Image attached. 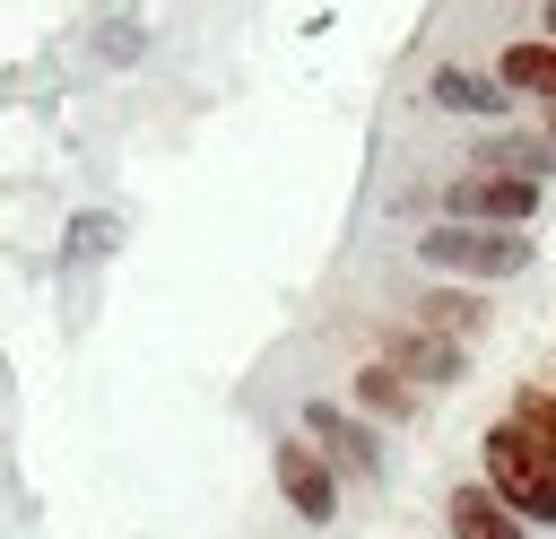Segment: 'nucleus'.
<instances>
[{
  "label": "nucleus",
  "instance_id": "1",
  "mask_svg": "<svg viewBox=\"0 0 556 539\" xmlns=\"http://www.w3.org/2000/svg\"><path fill=\"white\" fill-rule=\"evenodd\" d=\"M417 261H426L434 278H513V270H530V261H539V243H530L521 226L443 217V226H426V235H417Z\"/></svg>",
  "mask_w": 556,
  "mask_h": 539
},
{
  "label": "nucleus",
  "instance_id": "2",
  "mask_svg": "<svg viewBox=\"0 0 556 539\" xmlns=\"http://www.w3.org/2000/svg\"><path fill=\"white\" fill-rule=\"evenodd\" d=\"M478 461H486V487H495L530 530H556V461H547L513 417H495V426L478 435Z\"/></svg>",
  "mask_w": 556,
  "mask_h": 539
},
{
  "label": "nucleus",
  "instance_id": "3",
  "mask_svg": "<svg viewBox=\"0 0 556 539\" xmlns=\"http://www.w3.org/2000/svg\"><path fill=\"white\" fill-rule=\"evenodd\" d=\"M269 478H278V496H287L295 522L321 530V522L339 513V461H330L313 435H278V443H269Z\"/></svg>",
  "mask_w": 556,
  "mask_h": 539
},
{
  "label": "nucleus",
  "instance_id": "4",
  "mask_svg": "<svg viewBox=\"0 0 556 539\" xmlns=\"http://www.w3.org/2000/svg\"><path fill=\"white\" fill-rule=\"evenodd\" d=\"M443 217H478V226H530L539 217V174H504V165H478L443 191Z\"/></svg>",
  "mask_w": 556,
  "mask_h": 539
},
{
  "label": "nucleus",
  "instance_id": "5",
  "mask_svg": "<svg viewBox=\"0 0 556 539\" xmlns=\"http://www.w3.org/2000/svg\"><path fill=\"white\" fill-rule=\"evenodd\" d=\"M374 356H391V365H400L417 391H443V383H460V374H469V339H452V330H426V322H391Z\"/></svg>",
  "mask_w": 556,
  "mask_h": 539
},
{
  "label": "nucleus",
  "instance_id": "6",
  "mask_svg": "<svg viewBox=\"0 0 556 539\" xmlns=\"http://www.w3.org/2000/svg\"><path fill=\"white\" fill-rule=\"evenodd\" d=\"M304 435L348 469V478H382V435L365 426V409H339V400H304Z\"/></svg>",
  "mask_w": 556,
  "mask_h": 539
},
{
  "label": "nucleus",
  "instance_id": "7",
  "mask_svg": "<svg viewBox=\"0 0 556 539\" xmlns=\"http://www.w3.org/2000/svg\"><path fill=\"white\" fill-rule=\"evenodd\" d=\"M426 104H443V113H469V122H504L521 96H513L504 78H486V70H460V61H443V70L426 78Z\"/></svg>",
  "mask_w": 556,
  "mask_h": 539
},
{
  "label": "nucleus",
  "instance_id": "8",
  "mask_svg": "<svg viewBox=\"0 0 556 539\" xmlns=\"http://www.w3.org/2000/svg\"><path fill=\"white\" fill-rule=\"evenodd\" d=\"M443 530L452 539H530V522L478 478V487H452V504H443Z\"/></svg>",
  "mask_w": 556,
  "mask_h": 539
},
{
  "label": "nucleus",
  "instance_id": "9",
  "mask_svg": "<svg viewBox=\"0 0 556 539\" xmlns=\"http://www.w3.org/2000/svg\"><path fill=\"white\" fill-rule=\"evenodd\" d=\"M348 400H356L365 417H382V426H408V417H417V383H408L391 356H365L356 383H348Z\"/></svg>",
  "mask_w": 556,
  "mask_h": 539
},
{
  "label": "nucleus",
  "instance_id": "10",
  "mask_svg": "<svg viewBox=\"0 0 556 539\" xmlns=\"http://www.w3.org/2000/svg\"><path fill=\"white\" fill-rule=\"evenodd\" d=\"M495 78H504L513 96H539V104H556V35H530V43H504V61H495Z\"/></svg>",
  "mask_w": 556,
  "mask_h": 539
},
{
  "label": "nucleus",
  "instance_id": "11",
  "mask_svg": "<svg viewBox=\"0 0 556 539\" xmlns=\"http://www.w3.org/2000/svg\"><path fill=\"white\" fill-rule=\"evenodd\" d=\"M408 322H426V330H452V339H478V330H486V304L469 296V278H452V287H426Z\"/></svg>",
  "mask_w": 556,
  "mask_h": 539
},
{
  "label": "nucleus",
  "instance_id": "12",
  "mask_svg": "<svg viewBox=\"0 0 556 539\" xmlns=\"http://www.w3.org/2000/svg\"><path fill=\"white\" fill-rule=\"evenodd\" d=\"M113 243H122V217H113V209H78V217H70V235H61V270L104 261Z\"/></svg>",
  "mask_w": 556,
  "mask_h": 539
},
{
  "label": "nucleus",
  "instance_id": "13",
  "mask_svg": "<svg viewBox=\"0 0 556 539\" xmlns=\"http://www.w3.org/2000/svg\"><path fill=\"white\" fill-rule=\"evenodd\" d=\"M504 417H513V426H521V435H530V443H539V452L556 461V391H539V383H521Z\"/></svg>",
  "mask_w": 556,
  "mask_h": 539
},
{
  "label": "nucleus",
  "instance_id": "14",
  "mask_svg": "<svg viewBox=\"0 0 556 539\" xmlns=\"http://www.w3.org/2000/svg\"><path fill=\"white\" fill-rule=\"evenodd\" d=\"M148 52V26H130V17H113V35H96V61L104 70H122V61H139Z\"/></svg>",
  "mask_w": 556,
  "mask_h": 539
},
{
  "label": "nucleus",
  "instance_id": "15",
  "mask_svg": "<svg viewBox=\"0 0 556 539\" xmlns=\"http://www.w3.org/2000/svg\"><path fill=\"white\" fill-rule=\"evenodd\" d=\"M547 35H556V0H547Z\"/></svg>",
  "mask_w": 556,
  "mask_h": 539
},
{
  "label": "nucleus",
  "instance_id": "16",
  "mask_svg": "<svg viewBox=\"0 0 556 539\" xmlns=\"http://www.w3.org/2000/svg\"><path fill=\"white\" fill-rule=\"evenodd\" d=\"M547 139H556V122H547Z\"/></svg>",
  "mask_w": 556,
  "mask_h": 539
}]
</instances>
